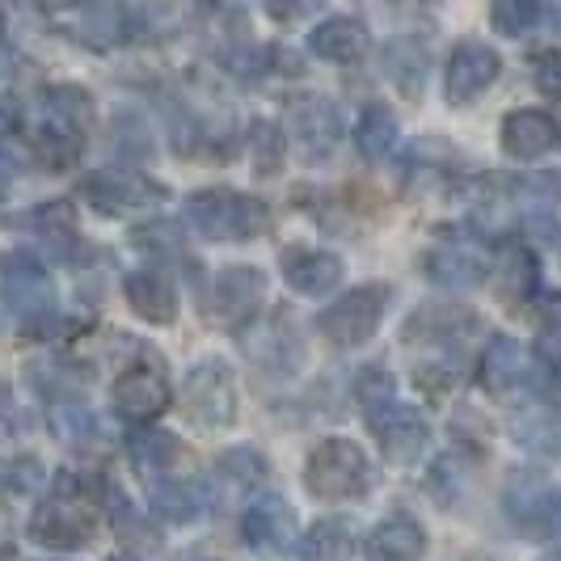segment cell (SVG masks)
Masks as SVG:
<instances>
[{
    "label": "cell",
    "mask_w": 561,
    "mask_h": 561,
    "mask_svg": "<svg viewBox=\"0 0 561 561\" xmlns=\"http://www.w3.org/2000/svg\"><path fill=\"white\" fill-rule=\"evenodd\" d=\"M524 444L540 456H561V422L553 419H528L519 431H515Z\"/></svg>",
    "instance_id": "39"
},
{
    "label": "cell",
    "mask_w": 561,
    "mask_h": 561,
    "mask_svg": "<svg viewBox=\"0 0 561 561\" xmlns=\"http://www.w3.org/2000/svg\"><path fill=\"white\" fill-rule=\"evenodd\" d=\"M148 503L157 511V519H165V524H191V519L203 515L207 499H203L198 481H157Z\"/></svg>",
    "instance_id": "27"
},
{
    "label": "cell",
    "mask_w": 561,
    "mask_h": 561,
    "mask_svg": "<svg viewBox=\"0 0 561 561\" xmlns=\"http://www.w3.org/2000/svg\"><path fill=\"white\" fill-rule=\"evenodd\" d=\"M291 528H296V511L283 494H257L245 515H241V536L245 545L271 553V549H283L291 540Z\"/></svg>",
    "instance_id": "20"
},
{
    "label": "cell",
    "mask_w": 561,
    "mask_h": 561,
    "mask_svg": "<svg viewBox=\"0 0 561 561\" xmlns=\"http://www.w3.org/2000/svg\"><path fill=\"white\" fill-rule=\"evenodd\" d=\"M485 266H490V250L481 245L478 232L469 228H456V232H444L426 257H422V271L426 279L439 283V287H469V283L485 279Z\"/></svg>",
    "instance_id": "8"
},
{
    "label": "cell",
    "mask_w": 561,
    "mask_h": 561,
    "mask_svg": "<svg viewBox=\"0 0 561 561\" xmlns=\"http://www.w3.org/2000/svg\"><path fill=\"white\" fill-rule=\"evenodd\" d=\"M540 561H561V545H558V549H549V553H545Z\"/></svg>",
    "instance_id": "50"
},
{
    "label": "cell",
    "mask_w": 561,
    "mask_h": 561,
    "mask_svg": "<svg viewBox=\"0 0 561 561\" xmlns=\"http://www.w3.org/2000/svg\"><path fill=\"white\" fill-rule=\"evenodd\" d=\"M549 9H553V0H494V9H490V22L499 34L506 38H519V34H528L536 30L545 18H549Z\"/></svg>",
    "instance_id": "32"
},
{
    "label": "cell",
    "mask_w": 561,
    "mask_h": 561,
    "mask_svg": "<svg viewBox=\"0 0 561 561\" xmlns=\"http://www.w3.org/2000/svg\"><path fill=\"white\" fill-rule=\"evenodd\" d=\"M182 414L198 431H225L237 419V376L225 359H203L182 380Z\"/></svg>",
    "instance_id": "4"
},
{
    "label": "cell",
    "mask_w": 561,
    "mask_h": 561,
    "mask_svg": "<svg viewBox=\"0 0 561 561\" xmlns=\"http://www.w3.org/2000/svg\"><path fill=\"white\" fill-rule=\"evenodd\" d=\"M0 18H4V4H0Z\"/></svg>",
    "instance_id": "52"
},
{
    "label": "cell",
    "mask_w": 561,
    "mask_h": 561,
    "mask_svg": "<svg viewBox=\"0 0 561 561\" xmlns=\"http://www.w3.org/2000/svg\"><path fill=\"white\" fill-rule=\"evenodd\" d=\"M364 553L367 561H419L426 553V528L414 515L397 511L371 528V536L364 540Z\"/></svg>",
    "instance_id": "21"
},
{
    "label": "cell",
    "mask_w": 561,
    "mask_h": 561,
    "mask_svg": "<svg viewBox=\"0 0 561 561\" xmlns=\"http://www.w3.org/2000/svg\"><path fill=\"white\" fill-rule=\"evenodd\" d=\"M186 225L195 228L203 241H253L271 225V207L262 198L228 191V186H211V191H195L186 198Z\"/></svg>",
    "instance_id": "1"
},
{
    "label": "cell",
    "mask_w": 561,
    "mask_h": 561,
    "mask_svg": "<svg viewBox=\"0 0 561 561\" xmlns=\"http://www.w3.org/2000/svg\"><path fill=\"white\" fill-rule=\"evenodd\" d=\"M13 178H18V165H13V157H4V148H0V198L9 195Z\"/></svg>",
    "instance_id": "47"
},
{
    "label": "cell",
    "mask_w": 561,
    "mask_h": 561,
    "mask_svg": "<svg viewBox=\"0 0 561 561\" xmlns=\"http://www.w3.org/2000/svg\"><path fill=\"white\" fill-rule=\"evenodd\" d=\"M528 371H533V355H528L524 342H515V337H506V334H494L485 342L481 364H478V380L485 393H494V397L515 393V389L528 380Z\"/></svg>",
    "instance_id": "18"
},
{
    "label": "cell",
    "mask_w": 561,
    "mask_h": 561,
    "mask_svg": "<svg viewBox=\"0 0 561 561\" xmlns=\"http://www.w3.org/2000/svg\"><path fill=\"white\" fill-rule=\"evenodd\" d=\"M262 9H266L275 22H300L305 13L317 9V0H262Z\"/></svg>",
    "instance_id": "44"
},
{
    "label": "cell",
    "mask_w": 561,
    "mask_h": 561,
    "mask_svg": "<svg viewBox=\"0 0 561 561\" xmlns=\"http://www.w3.org/2000/svg\"><path fill=\"white\" fill-rule=\"evenodd\" d=\"M18 72V56H13V47L0 38V81H9Z\"/></svg>",
    "instance_id": "48"
},
{
    "label": "cell",
    "mask_w": 561,
    "mask_h": 561,
    "mask_svg": "<svg viewBox=\"0 0 561 561\" xmlns=\"http://www.w3.org/2000/svg\"><path fill=\"white\" fill-rule=\"evenodd\" d=\"M216 469H220L228 481H237V485H257V481L266 478V460H262L257 448H228L225 456L216 460Z\"/></svg>",
    "instance_id": "38"
},
{
    "label": "cell",
    "mask_w": 561,
    "mask_h": 561,
    "mask_svg": "<svg viewBox=\"0 0 561 561\" xmlns=\"http://www.w3.org/2000/svg\"><path fill=\"white\" fill-rule=\"evenodd\" d=\"M131 34V13L123 9V0H84L81 18H77V38L93 51H111Z\"/></svg>",
    "instance_id": "24"
},
{
    "label": "cell",
    "mask_w": 561,
    "mask_h": 561,
    "mask_svg": "<svg viewBox=\"0 0 561 561\" xmlns=\"http://www.w3.org/2000/svg\"><path fill=\"white\" fill-rule=\"evenodd\" d=\"M111 561H140V558H127V553H118V558H111Z\"/></svg>",
    "instance_id": "51"
},
{
    "label": "cell",
    "mask_w": 561,
    "mask_h": 561,
    "mask_svg": "<svg viewBox=\"0 0 561 561\" xmlns=\"http://www.w3.org/2000/svg\"><path fill=\"white\" fill-rule=\"evenodd\" d=\"M123 291H127L131 312H136L140 321H148V325H173V321H178V291H173V283H169L165 275H157V271H136V275H127Z\"/></svg>",
    "instance_id": "23"
},
{
    "label": "cell",
    "mask_w": 561,
    "mask_h": 561,
    "mask_svg": "<svg viewBox=\"0 0 561 561\" xmlns=\"http://www.w3.org/2000/svg\"><path fill=\"white\" fill-rule=\"evenodd\" d=\"M296 549H300V561H342L355 549V533L346 519H317Z\"/></svg>",
    "instance_id": "28"
},
{
    "label": "cell",
    "mask_w": 561,
    "mask_h": 561,
    "mask_svg": "<svg viewBox=\"0 0 561 561\" xmlns=\"http://www.w3.org/2000/svg\"><path fill=\"white\" fill-rule=\"evenodd\" d=\"M481 325V317L465 305H422L405 317L401 342L405 346H451L465 342Z\"/></svg>",
    "instance_id": "15"
},
{
    "label": "cell",
    "mask_w": 561,
    "mask_h": 561,
    "mask_svg": "<svg viewBox=\"0 0 561 561\" xmlns=\"http://www.w3.org/2000/svg\"><path fill=\"white\" fill-rule=\"evenodd\" d=\"M367 426H371V439L385 451V460H393V465H414L431 444V422L397 397L367 410Z\"/></svg>",
    "instance_id": "10"
},
{
    "label": "cell",
    "mask_w": 561,
    "mask_h": 561,
    "mask_svg": "<svg viewBox=\"0 0 561 561\" xmlns=\"http://www.w3.org/2000/svg\"><path fill=\"white\" fill-rule=\"evenodd\" d=\"M287 123H291V140L300 148V157L312 161V165L330 161L334 148L342 144V114H337V106L325 102V98H305V102H296L291 114H287Z\"/></svg>",
    "instance_id": "12"
},
{
    "label": "cell",
    "mask_w": 561,
    "mask_h": 561,
    "mask_svg": "<svg viewBox=\"0 0 561 561\" xmlns=\"http://www.w3.org/2000/svg\"><path fill=\"white\" fill-rule=\"evenodd\" d=\"M81 195L106 216H140V211H157L169 198V191L131 169H98V173L81 178Z\"/></svg>",
    "instance_id": "6"
},
{
    "label": "cell",
    "mask_w": 561,
    "mask_h": 561,
    "mask_svg": "<svg viewBox=\"0 0 561 561\" xmlns=\"http://www.w3.org/2000/svg\"><path fill=\"white\" fill-rule=\"evenodd\" d=\"M536 89L545 98L561 102V51H545V56L536 59Z\"/></svg>",
    "instance_id": "43"
},
{
    "label": "cell",
    "mask_w": 561,
    "mask_h": 561,
    "mask_svg": "<svg viewBox=\"0 0 561 561\" xmlns=\"http://www.w3.org/2000/svg\"><path fill=\"white\" fill-rule=\"evenodd\" d=\"M397 140H401V127H397V118L389 106H367V111L359 114V123H355V144H359V152H364L367 161L393 157Z\"/></svg>",
    "instance_id": "29"
},
{
    "label": "cell",
    "mask_w": 561,
    "mask_h": 561,
    "mask_svg": "<svg viewBox=\"0 0 561 561\" xmlns=\"http://www.w3.org/2000/svg\"><path fill=\"white\" fill-rule=\"evenodd\" d=\"M485 275H490L494 291L503 300H528V296L540 291V262H536L524 241H499L494 253H490Z\"/></svg>",
    "instance_id": "19"
},
{
    "label": "cell",
    "mask_w": 561,
    "mask_h": 561,
    "mask_svg": "<svg viewBox=\"0 0 561 561\" xmlns=\"http://www.w3.org/2000/svg\"><path fill=\"white\" fill-rule=\"evenodd\" d=\"M385 77L405 93V98H419L422 93V81H426V56H422L419 43H410V38H397L385 47Z\"/></svg>",
    "instance_id": "31"
},
{
    "label": "cell",
    "mask_w": 561,
    "mask_h": 561,
    "mask_svg": "<svg viewBox=\"0 0 561 561\" xmlns=\"http://www.w3.org/2000/svg\"><path fill=\"white\" fill-rule=\"evenodd\" d=\"M499 140H503L506 157H515V161H536V157H549L561 144V123L549 111H536V106L511 111L503 118Z\"/></svg>",
    "instance_id": "16"
},
{
    "label": "cell",
    "mask_w": 561,
    "mask_h": 561,
    "mask_svg": "<svg viewBox=\"0 0 561 561\" xmlns=\"http://www.w3.org/2000/svg\"><path fill=\"white\" fill-rule=\"evenodd\" d=\"M111 397H114L118 419L144 426V422L161 419V414L169 410V380L161 376V367L136 364V367H127V371L114 380Z\"/></svg>",
    "instance_id": "14"
},
{
    "label": "cell",
    "mask_w": 561,
    "mask_h": 561,
    "mask_svg": "<svg viewBox=\"0 0 561 561\" xmlns=\"http://www.w3.org/2000/svg\"><path fill=\"white\" fill-rule=\"evenodd\" d=\"M499 72H503V59H499L494 47H485V43H460L448 59L444 98H448L451 106H469V102H478L481 93L499 81Z\"/></svg>",
    "instance_id": "13"
},
{
    "label": "cell",
    "mask_w": 561,
    "mask_h": 561,
    "mask_svg": "<svg viewBox=\"0 0 561 561\" xmlns=\"http://www.w3.org/2000/svg\"><path fill=\"white\" fill-rule=\"evenodd\" d=\"M414 385L422 393L444 397L465 385V367H460V359H426V364L414 367Z\"/></svg>",
    "instance_id": "36"
},
{
    "label": "cell",
    "mask_w": 561,
    "mask_h": 561,
    "mask_svg": "<svg viewBox=\"0 0 561 561\" xmlns=\"http://www.w3.org/2000/svg\"><path fill=\"white\" fill-rule=\"evenodd\" d=\"M262 296H266V275L257 266H228L211 279L203 309L216 325L241 330L253 321V312L262 309Z\"/></svg>",
    "instance_id": "9"
},
{
    "label": "cell",
    "mask_w": 561,
    "mask_h": 561,
    "mask_svg": "<svg viewBox=\"0 0 561 561\" xmlns=\"http://www.w3.org/2000/svg\"><path fill=\"white\" fill-rule=\"evenodd\" d=\"M84 148V131L72 123H59V118H43L38 131H34V157L47 169H68L77 165Z\"/></svg>",
    "instance_id": "26"
},
{
    "label": "cell",
    "mask_w": 561,
    "mask_h": 561,
    "mask_svg": "<svg viewBox=\"0 0 561 561\" xmlns=\"http://www.w3.org/2000/svg\"><path fill=\"white\" fill-rule=\"evenodd\" d=\"M43 13H68V9H77L81 0H34Z\"/></svg>",
    "instance_id": "49"
},
{
    "label": "cell",
    "mask_w": 561,
    "mask_h": 561,
    "mask_svg": "<svg viewBox=\"0 0 561 561\" xmlns=\"http://www.w3.org/2000/svg\"><path fill=\"white\" fill-rule=\"evenodd\" d=\"M77 481H59V494L43 499L38 511L30 515V540H38L43 549H84L93 540V528H98V515L93 506L84 503L81 494H72Z\"/></svg>",
    "instance_id": "5"
},
{
    "label": "cell",
    "mask_w": 561,
    "mask_h": 561,
    "mask_svg": "<svg viewBox=\"0 0 561 561\" xmlns=\"http://www.w3.org/2000/svg\"><path fill=\"white\" fill-rule=\"evenodd\" d=\"M533 317L549 337H561V291H536Z\"/></svg>",
    "instance_id": "42"
},
{
    "label": "cell",
    "mask_w": 561,
    "mask_h": 561,
    "mask_svg": "<svg viewBox=\"0 0 561 561\" xmlns=\"http://www.w3.org/2000/svg\"><path fill=\"white\" fill-rule=\"evenodd\" d=\"M43 481L34 460H0V494H30Z\"/></svg>",
    "instance_id": "41"
},
{
    "label": "cell",
    "mask_w": 561,
    "mask_h": 561,
    "mask_svg": "<svg viewBox=\"0 0 561 561\" xmlns=\"http://www.w3.org/2000/svg\"><path fill=\"white\" fill-rule=\"evenodd\" d=\"M0 296H4V305L18 312L30 330L38 321H47L51 309H56V287H51L47 266L34 253L22 250L4 253V262H0Z\"/></svg>",
    "instance_id": "7"
},
{
    "label": "cell",
    "mask_w": 561,
    "mask_h": 561,
    "mask_svg": "<svg viewBox=\"0 0 561 561\" xmlns=\"http://www.w3.org/2000/svg\"><path fill=\"white\" fill-rule=\"evenodd\" d=\"M18 127H22V111H18V102H13L9 93H0V140L18 136Z\"/></svg>",
    "instance_id": "45"
},
{
    "label": "cell",
    "mask_w": 561,
    "mask_h": 561,
    "mask_svg": "<svg viewBox=\"0 0 561 561\" xmlns=\"http://www.w3.org/2000/svg\"><path fill=\"white\" fill-rule=\"evenodd\" d=\"M371 481V465H367L364 448L355 439H321L309 451L305 465V490L321 503H337V499H359Z\"/></svg>",
    "instance_id": "2"
},
{
    "label": "cell",
    "mask_w": 561,
    "mask_h": 561,
    "mask_svg": "<svg viewBox=\"0 0 561 561\" xmlns=\"http://www.w3.org/2000/svg\"><path fill=\"white\" fill-rule=\"evenodd\" d=\"M43 106H47V118L72 123V127H81V131L93 123V98L84 93L81 84H51L47 98H43Z\"/></svg>",
    "instance_id": "34"
},
{
    "label": "cell",
    "mask_w": 561,
    "mask_h": 561,
    "mask_svg": "<svg viewBox=\"0 0 561 561\" xmlns=\"http://www.w3.org/2000/svg\"><path fill=\"white\" fill-rule=\"evenodd\" d=\"M540 389H545V401L561 410V359H553V364L545 367V385Z\"/></svg>",
    "instance_id": "46"
},
{
    "label": "cell",
    "mask_w": 561,
    "mask_h": 561,
    "mask_svg": "<svg viewBox=\"0 0 561 561\" xmlns=\"http://www.w3.org/2000/svg\"><path fill=\"white\" fill-rule=\"evenodd\" d=\"M511 203L524 211V216H545L561 203V169L553 173H524V178H511Z\"/></svg>",
    "instance_id": "30"
},
{
    "label": "cell",
    "mask_w": 561,
    "mask_h": 561,
    "mask_svg": "<svg viewBox=\"0 0 561 561\" xmlns=\"http://www.w3.org/2000/svg\"><path fill=\"white\" fill-rule=\"evenodd\" d=\"M371 47V34L359 18H325L309 34V51L325 64H359Z\"/></svg>",
    "instance_id": "22"
},
{
    "label": "cell",
    "mask_w": 561,
    "mask_h": 561,
    "mask_svg": "<svg viewBox=\"0 0 561 561\" xmlns=\"http://www.w3.org/2000/svg\"><path fill=\"white\" fill-rule=\"evenodd\" d=\"M279 271L291 291L300 296H325L342 283V257L312 245H287L279 253Z\"/></svg>",
    "instance_id": "17"
},
{
    "label": "cell",
    "mask_w": 561,
    "mask_h": 561,
    "mask_svg": "<svg viewBox=\"0 0 561 561\" xmlns=\"http://www.w3.org/2000/svg\"><path fill=\"white\" fill-rule=\"evenodd\" d=\"M506 519L524 540H553L561 533V485H540V481L511 485Z\"/></svg>",
    "instance_id": "11"
},
{
    "label": "cell",
    "mask_w": 561,
    "mask_h": 561,
    "mask_svg": "<svg viewBox=\"0 0 561 561\" xmlns=\"http://www.w3.org/2000/svg\"><path fill=\"white\" fill-rule=\"evenodd\" d=\"M127 451H131V460H136V469L148 473V478H157V473H173L178 465H182V439L178 435H169V431H157V426H136L131 431V439H127Z\"/></svg>",
    "instance_id": "25"
},
{
    "label": "cell",
    "mask_w": 561,
    "mask_h": 561,
    "mask_svg": "<svg viewBox=\"0 0 561 561\" xmlns=\"http://www.w3.org/2000/svg\"><path fill=\"white\" fill-rule=\"evenodd\" d=\"M465 465H460V456H439L435 465H431V478H426V485H431V494H435V503L439 506H451L460 503V494H465Z\"/></svg>",
    "instance_id": "37"
},
{
    "label": "cell",
    "mask_w": 561,
    "mask_h": 561,
    "mask_svg": "<svg viewBox=\"0 0 561 561\" xmlns=\"http://www.w3.org/2000/svg\"><path fill=\"white\" fill-rule=\"evenodd\" d=\"M389 309H393V287L389 283H364V287L342 291L334 305L317 317V330L334 346H364L367 337H376Z\"/></svg>",
    "instance_id": "3"
},
{
    "label": "cell",
    "mask_w": 561,
    "mask_h": 561,
    "mask_svg": "<svg viewBox=\"0 0 561 561\" xmlns=\"http://www.w3.org/2000/svg\"><path fill=\"white\" fill-rule=\"evenodd\" d=\"M51 422H56L59 439L72 444V448H93L102 439V426H98V419L84 405H59L56 414H51Z\"/></svg>",
    "instance_id": "35"
},
{
    "label": "cell",
    "mask_w": 561,
    "mask_h": 561,
    "mask_svg": "<svg viewBox=\"0 0 561 561\" xmlns=\"http://www.w3.org/2000/svg\"><path fill=\"white\" fill-rule=\"evenodd\" d=\"M355 397H359L364 414L376 410V405H385V401H393V376H389L385 367H367L364 376L355 380Z\"/></svg>",
    "instance_id": "40"
},
{
    "label": "cell",
    "mask_w": 561,
    "mask_h": 561,
    "mask_svg": "<svg viewBox=\"0 0 561 561\" xmlns=\"http://www.w3.org/2000/svg\"><path fill=\"white\" fill-rule=\"evenodd\" d=\"M250 157H253V173L257 178H275L283 169V157H287V140L275 123L257 118L250 127Z\"/></svg>",
    "instance_id": "33"
}]
</instances>
